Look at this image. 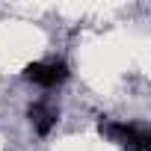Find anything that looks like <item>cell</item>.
I'll use <instances>...</instances> for the list:
<instances>
[{
	"mask_svg": "<svg viewBox=\"0 0 151 151\" xmlns=\"http://www.w3.org/2000/svg\"><path fill=\"white\" fill-rule=\"evenodd\" d=\"M98 133L127 151H151V133L142 124L133 122H113V119H101L98 122Z\"/></svg>",
	"mask_w": 151,
	"mask_h": 151,
	"instance_id": "1",
	"label": "cell"
},
{
	"mask_svg": "<svg viewBox=\"0 0 151 151\" xmlns=\"http://www.w3.org/2000/svg\"><path fill=\"white\" fill-rule=\"evenodd\" d=\"M68 65L62 59H36L24 65V80L42 86V89H56L68 80Z\"/></svg>",
	"mask_w": 151,
	"mask_h": 151,
	"instance_id": "2",
	"label": "cell"
},
{
	"mask_svg": "<svg viewBox=\"0 0 151 151\" xmlns=\"http://www.w3.org/2000/svg\"><path fill=\"white\" fill-rule=\"evenodd\" d=\"M27 119H30V124H33V130L39 136H50V130L59 122V107L47 98H39L27 107Z\"/></svg>",
	"mask_w": 151,
	"mask_h": 151,
	"instance_id": "3",
	"label": "cell"
}]
</instances>
